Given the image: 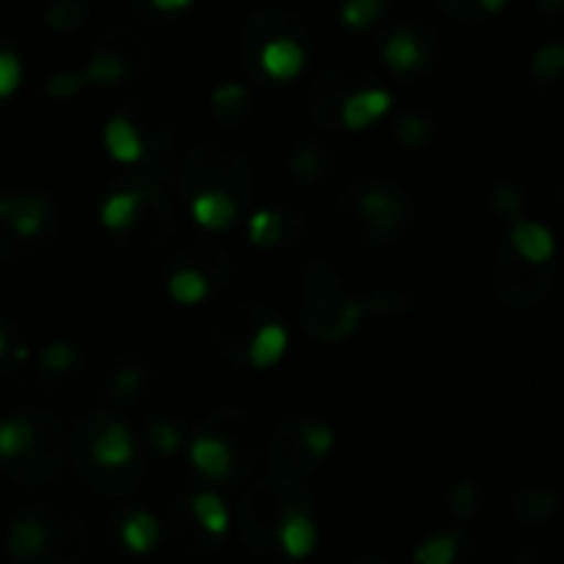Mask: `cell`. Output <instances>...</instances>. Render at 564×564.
I'll return each instance as SVG.
<instances>
[{
	"instance_id": "obj_1",
	"label": "cell",
	"mask_w": 564,
	"mask_h": 564,
	"mask_svg": "<svg viewBox=\"0 0 564 564\" xmlns=\"http://www.w3.org/2000/svg\"><path fill=\"white\" fill-rule=\"evenodd\" d=\"M336 223L359 246H395L409 236L415 223V206L402 186L366 176L339 196Z\"/></svg>"
},
{
	"instance_id": "obj_2",
	"label": "cell",
	"mask_w": 564,
	"mask_h": 564,
	"mask_svg": "<svg viewBox=\"0 0 564 564\" xmlns=\"http://www.w3.org/2000/svg\"><path fill=\"white\" fill-rule=\"evenodd\" d=\"M300 323L326 346L346 343L366 319L362 300H356L329 262H310L300 279Z\"/></svg>"
},
{
	"instance_id": "obj_3",
	"label": "cell",
	"mask_w": 564,
	"mask_h": 564,
	"mask_svg": "<svg viewBox=\"0 0 564 564\" xmlns=\"http://www.w3.org/2000/svg\"><path fill=\"white\" fill-rule=\"evenodd\" d=\"M336 445V435L326 422L319 419H286L282 425H275V432L269 435L265 445V458H269V475L290 485H303L323 468V462L329 458Z\"/></svg>"
},
{
	"instance_id": "obj_4",
	"label": "cell",
	"mask_w": 564,
	"mask_h": 564,
	"mask_svg": "<svg viewBox=\"0 0 564 564\" xmlns=\"http://www.w3.org/2000/svg\"><path fill=\"white\" fill-rule=\"evenodd\" d=\"M70 452L77 462V475L123 471L137 465V435L123 419L110 415L107 409H94L87 412V419H80Z\"/></svg>"
},
{
	"instance_id": "obj_5",
	"label": "cell",
	"mask_w": 564,
	"mask_h": 564,
	"mask_svg": "<svg viewBox=\"0 0 564 564\" xmlns=\"http://www.w3.org/2000/svg\"><path fill=\"white\" fill-rule=\"evenodd\" d=\"M488 282H491V296L498 306L511 310V313H528L534 306H541L551 290H554V265L551 262H528L521 259L511 242L505 239L495 256H491V269H488Z\"/></svg>"
},
{
	"instance_id": "obj_6",
	"label": "cell",
	"mask_w": 564,
	"mask_h": 564,
	"mask_svg": "<svg viewBox=\"0 0 564 564\" xmlns=\"http://www.w3.org/2000/svg\"><path fill=\"white\" fill-rule=\"evenodd\" d=\"M306 495L303 485H290L279 478H262L252 481L242 495V508H239V524H242V538L249 544L252 554H259L262 561H279L275 554V528L286 514V508Z\"/></svg>"
},
{
	"instance_id": "obj_7",
	"label": "cell",
	"mask_w": 564,
	"mask_h": 564,
	"mask_svg": "<svg viewBox=\"0 0 564 564\" xmlns=\"http://www.w3.org/2000/svg\"><path fill=\"white\" fill-rule=\"evenodd\" d=\"M180 186L189 196L199 189H223L242 203L252 193V176H249L246 156L236 147L219 143V140H199L189 150L186 163L180 166Z\"/></svg>"
},
{
	"instance_id": "obj_8",
	"label": "cell",
	"mask_w": 564,
	"mask_h": 564,
	"mask_svg": "<svg viewBox=\"0 0 564 564\" xmlns=\"http://www.w3.org/2000/svg\"><path fill=\"white\" fill-rule=\"evenodd\" d=\"M269 319H275V316L269 313V306H262L256 300H236V303L219 306L209 323V343H213L216 356L232 366H246L249 343Z\"/></svg>"
},
{
	"instance_id": "obj_9",
	"label": "cell",
	"mask_w": 564,
	"mask_h": 564,
	"mask_svg": "<svg viewBox=\"0 0 564 564\" xmlns=\"http://www.w3.org/2000/svg\"><path fill=\"white\" fill-rule=\"evenodd\" d=\"M130 183H133L137 193H140V209H137L133 226L120 236V242H123L127 249H137V252H153V249L166 246L170 236H173V226H176L173 206H170V199H166V193L160 189L156 180L137 176V180H130Z\"/></svg>"
},
{
	"instance_id": "obj_10",
	"label": "cell",
	"mask_w": 564,
	"mask_h": 564,
	"mask_svg": "<svg viewBox=\"0 0 564 564\" xmlns=\"http://www.w3.org/2000/svg\"><path fill=\"white\" fill-rule=\"evenodd\" d=\"M206 429H213L226 448L232 452L236 458V475L239 481L252 478V471L259 468L262 455H265V435H262V425L246 412V409H236V405H223L216 412H209L203 419Z\"/></svg>"
},
{
	"instance_id": "obj_11",
	"label": "cell",
	"mask_w": 564,
	"mask_h": 564,
	"mask_svg": "<svg viewBox=\"0 0 564 564\" xmlns=\"http://www.w3.org/2000/svg\"><path fill=\"white\" fill-rule=\"evenodd\" d=\"M0 223L34 246H47L54 223H57V209L51 196L44 193L11 189V193H0Z\"/></svg>"
},
{
	"instance_id": "obj_12",
	"label": "cell",
	"mask_w": 564,
	"mask_h": 564,
	"mask_svg": "<svg viewBox=\"0 0 564 564\" xmlns=\"http://www.w3.org/2000/svg\"><path fill=\"white\" fill-rule=\"evenodd\" d=\"M37 379H41L47 395L74 399L87 382V359L67 339L47 343L37 356Z\"/></svg>"
},
{
	"instance_id": "obj_13",
	"label": "cell",
	"mask_w": 564,
	"mask_h": 564,
	"mask_svg": "<svg viewBox=\"0 0 564 564\" xmlns=\"http://www.w3.org/2000/svg\"><path fill=\"white\" fill-rule=\"evenodd\" d=\"M44 521L51 531V547L41 564H77L87 554V524L67 505H44Z\"/></svg>"
},
{
	"instance_id": "obj_14",
	"label": "cell",
	"mask_w": 564,
	"mask_h": 564,
	"mask_svg": "<svg viewBox=\"0 0 564 564\" xmlns=\"http://www.w3.org/2000/svg\"><path fill=\"white\" fill-rule=\"evenodd\" d=\"M316 551V518H313V501L310 491L300 495L286 514H282L279 528H275V554L279 561H303Z\"/></svg>"
},
{
	"instance_id": "obj_15",
	"label": "cell",
	"mask_w": 564,
	"mask_h": 564,
	"mask_svg": "<svg viewBox=\"0 0 564 564\" xmlns=\"http://www.w3.org/2000/svg\"><path fill=\"white\" fill-rule=\"evenodd\" d=\"M246 236L259 249L300 246L306 236V219L293 209H256L246 223Z\"/></svg>"
},
{
	"instance_id": "obj_16",
	"label": "cell",
	"mask_w": 564,
	"mask_h": 564,
	"mask_svg": "<svg viewBox=\"0 0 564 564\" xmlns=\"http://www.w3.org/2000/svg\"><path fill=\"white\" fill-rule=\"evenodd\" d=\"M37 442H41V409L0 419V465H4V471L14 475L34 455Z\"/></svg>"
},
{
	"instance_id": "obj_17",
	"label": "cell",
	"mask_w": 564,
	"mask_h": 564,
	"mask_svg": "<svg viewBox=\"0 0 564 564\" xmlns=\"http://www.w3.org/2000/svg\"><path fill=\"white\" fill-rule=\"evenodd\" d=\"M189 465L196 468V475L209 478V481H239L236 475V458L232 452L226 448V442L206 429L199 422V429L189 435Z\"/></svg>"
},
{
	"instance_id": "obj_18",
	"label": "cell",
	"mask_w": 564,
	"mask_h": 564,
	"mask_svg": "<svg viewBox=\"0 0 564 564\" xmlns=\"http://www.w3.org/2000/svg\"><path fill=\"white\" fill-rule=\"evenodd\" d=\"M51 547V531L44 521V511H21L8 528V554L14 564H41Z\"/></svg>"
},
{
	"instance_id": "obj_19",
	"label": "cell",
	"mask_w": 564,
	"mask_h": 564,
	"mask_svg": "<svg viewBox=\"0 0 564 564\" xmlns=\"http://www.w3.org/2000/svg\"><path fill=\"white\" fill-rule=\"evenodd\" d=\"M163 538L180 551V554H189V557H206L219 547V541H213L199 524L196 518L189 514V505L186 498H176L170 508H166V518H163Z\"/></svg>"
},
{
	"instance_id": "obj_20",
	"label": "cell",
	"mask_w": 564,
	"mask_h": 564,
	"mask_svg": "<svg viewBox=\"0 0 564 564\" xmlns=\"http://www.w3.org/2000/svg\"><path fill=\"white\" fill-rule=\"evenodd\" d=\"M153 382H156V369L150 359L123 356L107 376V395L113 399V405H133L153 389Z\"/></svg>"
},
{
	"instance_id": "obj_21",
	"label": "cell",
	"mask_w": 564,
	"mask_h": 564,
	"mask_svg": "<svg viewBox=\"0 0 564 564\" xmlns=\"http://www.w3.org/2000/svg\"><path fill=\"white\" fill-rule=\"evenodd\" d=\"M286 166H290V173H293L296 183H303V186L313 189V186L329 183V176L336 173V156H333V150L326 143L306 137V140H296L290 147Z\"/></svg>"
},
{
	"instance_id": "obj_22",
	"label": "cell",
	"mask_w": 564,
	"mask_h": 564,
	"mask_svg": "<svg viewBox=\"0 0 564 564\" xmlns=\"http://www.w3.org/2000/svg\"><path fill=\"white\" fill-rule=\"evenodd\" d=\"M256 61L265 77L272 80H293L306 67V44L296 37H269L259 51Z\"/></svg>"
},
{
	"instance_id": "obj_23",
	"label": "cell",
	"mask_w": 564,
	"mask_h": 564,
	"mask_svg": "<svg viewBox=\"0 0 564 564\" xmlns=\"http://www.w3.org/2000/svg\"><path fill=\"white\" fill-rule=\"evenodd\" d=\"M392 110V94L386 87H362V90H352L343 107H339V123L346 130H366L372 127L379 117H386Z\"/></svg>"
},
{
	"instance_id": "obj_24",
	"label": "cell",
	"mask_w": 564,
	"mask_h": 564,
	"mask_svg": "<svg viewBox=\"0 0 564 564\" xmlns=\"http://www.w3.org/2000/svg\"><path fill=\"white\" fill-rule=\"evenodd\" d=\"M140 74V67L107 37L94 54H90V61L80 67V74H84V84H94V87H110V84H120V80H127L130 74Z\"/></svg>"
},
{
	"instance_id": "obj_25",
	"label": "cell",
	"mask_w": 564,
	"mask_h": 564,
	"mask_svg": "<svg viewBox=\"0 0 564 564\" xmlns=\"http://www.w3.org/2000/svg\"><path fill=\"white\" fill-rule=\"evenodd\" d=\"M189 213L193 219L209 229V232H223L236 223L239 216V199L223 193V189H199L189 196Z\"/></svg>"
},
{
	"instance_id": "obj_26",
	"label": "cell",
	"mask_w": 564,
	"mask_h": 564,
	"mask_svg": "<svg viewBox=\"0 0 564 564\" xmlns=\"http://www.w3.org/2000/svg\"><path fill=\"white\" fill-rule=\"evenodd\" d=\"M104 147L107 153L123 163V166H140L143 156H147V147H143V137L137 130V123L127 117V113H113L104 127Z\"/></svg>"
},
{
	"instance_id": "obj_27",
	"label": "cell",
	"mask_w": 564,
	"mask_h": 564,
	"mask_svg": "<svg viewBox=\"0 0 564 564\" xmlns=\"http://www.w3.org/2000/svg\"><path fill=\"white\" fill-rule=\"evenodd\" d=\"M213 279L199 269H193L189 262H180V259H170V269H166V293L173 303L180 306H199L203 300H209L213 293Z\"/></svg>"
},
{
	"instance_id": "obj_28",
	"label": "cell",
	"mask_w": 564,
	"mask_h": 564,
	"mask_svg": "<svg viewBox=\"0 0 564 564\" xmlns=\"http://www.w3.org/2000/svg\"><path fill=\"white\" fill-rule=\"evenodd\" d=\"M173 259L189 262L193 269L206 272V275L213 279V286H216V290H223L226 282L232 279V256H229L223 246H216V242L193 239V242H189V246H183Z\"/></svg>"
},
{
	"instance_id": "obj_29",
	"label": "cell",
	"mask_w": 564,
	"mask_h": 564,
	"mask_svg": "<svg viewBox=\"0 0 564 564\" xmlns=\"http://www.w3.org/2000/svg\"><path fill=\"white\" fill-rule=\"evenodd\" d=\"M557 511V495L541 485H521L508 495V514L521 524H544Z\"/></svg>"
},
{
	"instance_id": "obj_30",
	"label": "cell",
	"mask_w": 564,
	"mask_h": 564,
	"mask_svg": "<svg viewBox=\"0 0 564 564\" xmlns=\"http://www.w3.org/2000/svg\"><path fill=\"white\" fill-rule=\"evenodd\" d=\"M382 61L386 67H392L395 74H415L425 67V44L415 31L399 28L386 37L382 44Z\"/></svg>"
},
{
	"instance_id": "obj_31",
	"label": "cell",
	"mask_w": 564,
	"mask_h": 564,
	"mask_svg": "<svg viewBox=\"0 0 564 564\" xmlns=\"http://www.w3.org/2000/svg\"><path fill=\"white\" fill-rule=\"evenodd\" d=\"M120 541L130 554H150L163 541L160 518L147 508H133L120 518Z\"/></svg>"
},
{
	"instance_id": "obj_32",
	"label": "cell",
	"mask_w": 564,
	"mask_h": 564,
	"mask_svg": "<svg viewBox=\"0 0 564 564\" xmlns=\"http://www.w3.org/2000/svg\"><path fill=\"white\" fill-rule=\"evenodd\" d=\"M290 349V329L282 326L279 319H269L249 343V352H246V366L249 369H272L282 356Z\"/></svg>"
},
{
	"instance_id": "obj_33",
	"label": "cell",
	"mask_w": 564,
	"mask_h": 564,
	"mask_svg": "<svg viewBox=\"0 0 564 564\" xmlns=\"http://www.w3.org/2000/svg\"><path fill=\"white\" fill-rule=\"evenodd\" d=\"M508 242L528 262H551L554 256V236L541 223H531V219H514Z\"/></svg>"
},
{
	"instance_id": "obj_34",
	"label": "cell",
	"mask_w": 564,
	"mask_h": 564,
	"mask_svg": "<svg viewBox=\"0 0 564 564\" xmlns=\"http://www.w3.org/2000/svg\"><path fill=\"white\" fill-rule=\"evenodd\" d=\"M143 442L150 455L156 458H176L186 445V429L176 419L166 415H147L143 419Z\"/></svg>"
},
{
	"instance_id": "obj_35",
	"label": "cell",
	"mask_w": 564,
	"mask_h": 564,
	"mask_svg": "<svg viewBox=\"0 0 564 564\" xmlns=\"http://www.w3.org/2000/svg\"><path fill=\"white\" fill-rule=\"evenodd\" d=\"M186 505H189V514L196 518V524H199L213 541H223V534L229 531V508H226V501H223L216 491L203 488V491L186 495Z\"/></svg>"
},
{
	"instance_id": "obj_36",
	"label": "cell",
	"mask_w": 564,
	"mask_h": 564,
	"mask_svg": "<svg viewBox=\"0 0 564 564\" xmlns=\"http://www.w3.org/2000/svg\"><path fill=\"white\" fill-rule=\"evenodd\" d=\"M137 209H140V193H137L133 183H127V186L113 189V193L104 199V206H100V223H104V229L117 232V239H120V236L133 226Z\"/></svg>"
},
{
	"instance_id": "obj_37",
	"label": "cell",
	"mask_w": 564,
	"mask_h": 564,
	"mask_svg": "<svg viewBox=\"0 0 564 564\" xmlns=\"http://www.w3.org/2000/svg\"><path fill=\"white\" fill-rule=\"evenodd\" d=\"M209 107H213V117L223 120L226 127H236L246 110H249V87L239 84V80H226L213 90L209 97Z\"/></svg>"
},
{
	"instance_id": "obj_38",
	"label": "cell",
	"mask_w": 564,
	"mask_h": 564,
	"mask_svg": "<svg viewBox=\"0 0 564 564\" xmlns=\"http://www.w3.org/2000/svg\"><path fill=\"white\" fill-rule=\"evenodd\" d=\"M415 303H419V296H415L409 286L379 290V293H372L369 300H362L366 316H369V313H376V316H405V313L415 310Z\"/></svg>"
},
{
	"instance_id": "obj_39",
	"label": "cell",
	"mask_w": 564,
	"mask_h": 564,
	"mask_svg": "<svg viewBox=\"0 0 564 564\" xmlns=\"http://www.w3.org/2000/svg\"><path fill=\"white\" fill-rule=\"evenodd\" d=\"M44 18L54 31H80L90 21V0H51Z\"/></svg>"
},
{
	"instance_id": "obj_40",
	"label": "cell",
	"mask_w": 564,
	"mask_h": 564,
	"mask_svg": "<svg viewBox=\"0 0 564 564\" xmlns=\"http://www.w3.org/2000/svg\"><path fill=\"white\" fill-rule=\"evenodd\" d=\"M531 77L541 84H557L564 80V41H551L541 44L531 54Z\"/></svg>"
},
{
	"instance_id": "obj_41",
	"label": "cell",
	"mask_w": 564,
	"mask_h": 564,
	"mask_svg": "<svg viewBox=\"0 0 564 564\" xmlns=\"http://www.w3.org/2000/svg\"><path fill=\"white\" fill-rule=\"evenodd\" d=\"M511 564H564V544L554 538H534L514 551Z\"/></svg>"
},
{
	"instance_id": "obj_42",
	"label": "cell",
	"mask_w": 564,
	"mask_h": 564,
	"mask_svg": "<svg viewBox=\"0 0 564 564\" xmlns=\"http://www.w3.org/2000/svg\"><path fill=\"white\" fill-rule=\"evenodd\" d=\"M386 11V0H343V24L349 31H369Z\"/></svg>"
},
{
	"instance_id": "obj_43",
	"label": "cell",
	"mask_w": 564,
	"mask_h": 564,
	"mask_svg": "<svg viewBox=\"0 0 564 564\" xmlns=\"http://www.w3.org/2000/svg\"><path fill=\"white\" fill-rule=\"evenodd\" d=\"M395 137H399V143H402V147L419 150V147H425V143H429V137H432V123H429L422 113H402V117L395 120Z\"/></svg>"
},
{
	"instance_id": "obj_44",
	"label": "cell",
	"mask_w": 564,
	"mask_h": 564,
	"mask_svg": "<svg viewBox=\"0 0 564 564\" xmlns=\"http://www.w3.org/2000/svg\"><path fill=\"white\" fill-rule=\"evenodd\" d=\"M478 485L475 481H468V478H462V481H455L452 485V491H448V511L458 518V521H468V518H475L478 514Z\"/></svg>"
},
{
	"instance_id": "obj_45",
	"label": "cell",
	"mask_w": 564,
	"mask_h": 564,
	"mask_svg": "<svg viewBox=\"0 0 564 564\" xmlns=\"http://www.w3.org/2000/svg\"><path fill=\"white\" fill-rule=\"evenodd\" d=\"M455 561V534H435L415 547V564H452Z\"/></svg>"
},
{
	"instance_id": "obj_46",
	"label": "cell",
	"mask_w": 564,
	"mask_h": 564,
	"mask_svg": "<svg viewBox=\"0 0 564 564\" xmlns=\"http://www.w3.org/2000/svg\"><path fill=\"white\" fill-rule=\"evenodd\" d=\"M24 80V64L11 47H0V100L11 97Z\"/></svg>"
},
{
	"instance_id": "obj_47",
	"label": "cell",
	"mask_w": 564,
	"mask_h": 564,
	"mask_svg": "<svg viewBox=\"0 0 564 564\" xmlns=\"http://www.w3.org/2000/svg\"><path fill=\"white\" fill-rule=\"evenodd\" d=\"M37 249H41V246L21 239L18 232H11L4 223H0V262H24V259H31Z\"/></svg>"
},
{
	"instance_id": "obj_48",
	"label": "cell",
	"mask_w": 564,
	"mask_h": 564,
	"mask_svg": "<svg viewBox=\"0 0 564 564\" xmlns=\"http://www.w3.org/2000/svg\"><path fill=\"white\" fill-rule=\"evenodd\" d=\"M84 87L87 84H84V74L80 70H57V74L47 77V97H54V100H70Z\"/></svg>"
},
{
	"instance_id": "obj_49",
	"label": "cell",
	"mask_w": 564,
	"mask_h": 564,
	"mask_svg": "<svg viewBox=\"0 0 564 564\" xmlns=\"http://www.w3.org/2000/svg\"><path fill=\"white\" fill-rule=\"evenodd\" d=\"M491 209L501 213V216L518 219V213H521V189L511 186V183H498V186L491 189Z\"/></svg>"
},
{
	"instance_id": "obj_50",
	"label": "cell",
	"mask_w": 564,
	"mask_h": 564,
	"mask_svg": "<svg viewBox=\"0 0 564 564\" xmlns=\"http://www.w3.org/2000/svg\"><path fill=\"white\" fill-rule=\"evenodd\" d=\"M452 564H485L481 544L468 534H455V561Z\"/></svg>"
},
{
	"instance_id": "obj_51",
	"label": "cell",
	"mask_w": 564,
	"mask_h": 564,
	"mask_svg": "<svg viewBox=\"0 0 564 564\" xmlns=\"http://www.w3.org/2000/svg\"><path fill=\"white\" fill-rule=\"evenodd\" d=\"M481 14H501L508 8V0H475Z\"/></svg>"
},
{
	"instance_id": "obj_52",
	"label": "cell",
	"mask_w": 564,
	"mask_h": 564,
	"mask_svg": "<svg viewBox=\"0 0 564 564\" xmlns=\"http://www.w3.org/2000/svg\"><path fill=\"white\" fill-rule=\"evenodd\" d=\"M150 4L156 8V11H183L189 0H150Z\"/></svg>"
},
{
	"instance_id": "obj_53",
	"label": "cell",
	"mask_w": 564,
	"mask_h": 564,
	"mask_svg": "<svg viewBox=\"0 0 564 564\" xmlns=\"http://www.w3.org/2000/svg\"><path fill=\"white\" fill-rule=\"evenodd\" d=\"M538 11H541V14H554V11H564V0H538Z\"/></svg>"
},
{
	"instance_id": "obj_54",
	"label": "cell",
	"mask_w": 564,
	"mask_h": 564,
	"mask_svg": "<svg viewBox=\"0 0 564 564\" xmlns=\"http://www.w3.org/2000/svg\"><path fill=\"white\" fill-rule=\"evenodd\" d=\"M11 356V339H8V329L0 326V362H4Z\"/></svg>"
},
{
	"instance_id": "obj_55",
	"label": "cell",
	"mask_w": 564,
	"mask_h": 564,
	"mask_svg": "<svg viewBox=\"0 0 564 564\" xmlns=\"http://www.w3.org/2000/svg\"><path fill=\"white\" fill-rule=\"evenodd\" d=\"M352 564H392V561H386V557H359Z\"/></svg>"
},
{
	"instance_id": "obj_56",
	"label": "cell",
	"mask_w": 564,
	"mask_h": 564,
	"mask_svg": "<svg viewBox=\"0 0 564 564\" xmlns=\"http://www.w3.org/2000/svg\"><path fill=\"white\" fill-rule=\"evenodd\" d=\"M557 209H561V216H564V180H561V186H557Z\"/></svg>"
}]
</instances>
